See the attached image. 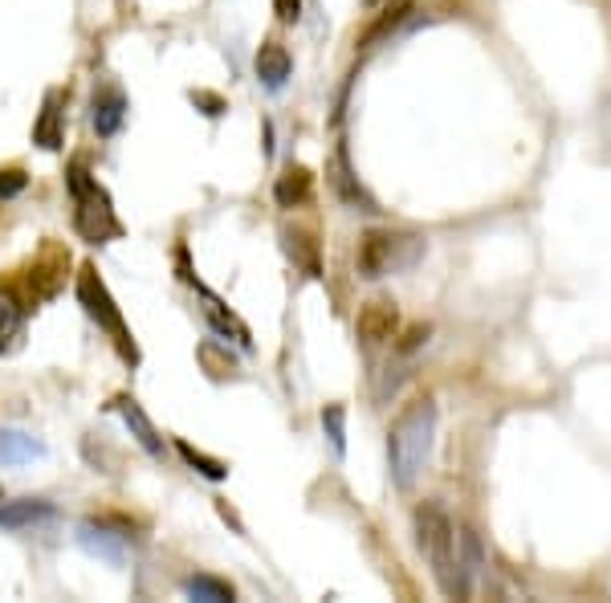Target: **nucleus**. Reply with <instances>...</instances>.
I'll use <instances>...</instances> for the list:
<instances>
[{"mask_svg":"<svg viewBox=\"0 0 611 603\" xmlns=\"http://www.w3.org/2000/svg\"><path fill=\"white\" fill-rule=\"evenodd\" d=\"M428 335H432V326H412V331L404 335V343H399V351L408 355V351H416L420 343H428Z\"/></svg>","mask_w":611,"mask_h":603,"instance_id":"28","label":"nucleus"},{"mask_svg":"<svg viewBox=\"0 0 611 603\" xmlns=\"http://www.w3.org/2000/svg\"><path fill=\"white\" fill-rule=\"evenodd\" d=\"M45 456V444L29 432L17 429H0V465H29V461H41Z\"/></svg>","mask_w":611,"mask_h":603,"instance_id":"19","label":"nucleus"},{"mask_svg":"<svg viewBox=\"0 0 611 603\" xmlns=\"http://www.w3.org/2000/svg\"><path fill=\"white\" fill-rule=\"evenodd\" d=\"M192 290H196V298H200V302H204V306H200V310H204V319H208V326H213L216 335L233 338L237 347L249 351V347H253L249 326H245V322H240L237 314H233V310H228L225 302H221V298H216L213 290H208V286H204V282H192Z\"/></svg>","mask_w":611,"mask_h":603,"instance_id":"13","label":"nucleus"},{"mask_svg":"<svg viewBox=\"0 0 611 603\" xmlns=\"http://www.w3.org/2000/svg\"><path fill=\"white\" fill-rule=\"evenodd\" d=\"M74 294H78L82 310H86V319L98 322V331H107V338L115 343V351L122 355V363H139V347H135V335L131 326H127V319H122L119 302L110 298L107 282L98 278V269L86 261V266H78V273H74Z\"/></svg>","mask_w":611,"mask_h":603,"instance_id":"4","label":"nucleus"},{"mask_svg":"<svg viewBox=\"0 0 611 603\" xmlns=\"http://www.w3.org/2000/svg\"><path fill=\"white\" fill-rule=\"evenodd\" d=\"M196 359H200V367H204V372H208L213 379H233V376H237V359H233V355H228V347H221V343H200Z\"/></svg>","mask_w":611,"mask_h":603,"instance_id":"21","label":"nucleus"},{"mask_svg":"<svg viewBox=\"0 0 611 603\" xmlns=\"http://www.w3.org/2000/svg\"><path fill=\"white\" fill-rule=\"evenodd\" d=\"M326 184L334 189V196L346 204V208H360V213H379V204L363 192L360 175L351 172V160H346V148H334V155L326 160Z\"/></svg>","mask_w":611,"mask_h":603,"instance_id":"7","label":"nucleus"},{"mask_svg":"<svg viewBox=\"0 0 611 603\" xmlns=\"http://www.w3.org/2000/svg\"><path fill=\"white\" fill-rule=\"evenodd\" d=\"M322 432H326V441L339 456L346 453V408L343 403H326L322 408Z\"/></svg>","mask_w":611,"mask_h":603,"instance_id":"23","label":"nucleus"},{"mask_svg":"<svg viewBox=\"0 0 611 603\" xmlns=\"http://www.w3.org/2000/svg\"><path fill=\"white\" fill-rule=\"evenodd\" d=\"M408 9H412V4H408V0H399L396 9H387V13L379 17V21H375V25L367 29V33H363V37H360V45H375V41L384 37V33H392V29H396L399 21H404V17H408Z\"/></svg>","mask_w":611,"mask_h":603,"instance_id":"24","label":"nucleus"},{"mask_svg":"<svg viewBox=\"0 0 611 603\" xmlns=\"http://www.w3.org/2000/svg\"><path fill=\"white\" fill-rule=\"evenodd\" d=\"M175 449H180V456H184V461L200 473V477H208V482H225V477H228L225 461H216V456L200 453V449H192L187 441H175Z\"/></svg>","mask_w":611,"mask_h":603,"instance_id":"22","label":"nucleus"},{"mask_svg":"<svg viewBox=\"0 0 611 603\" xmlns=\"http://www.w3.org/2000/svg\"><path fill=\"white\" fill-rule=\"evenodd\" d=\"M425 257V237L416 233H392V228H367L360 237V278L379 282L387 273H404Z\"/></svg>","mask_w":611,"mask_h":603,"instance_id":"5","label":"nucleus"},{"mask_svg":"<svg viewBox=\"0 0 611 603\" xmlns=\"http://www.w3.org/2000/svg\"><path fill=\"white\" fill-rule=\"evenodd\" d=\"M310 196H314V175H310V168H302V163H290V168L274 180V201H278L281 208H302Z\"/></svg>","mask_w":611,"mask_h":603,"instance_id":"18","label":"nucleus"},{"mask_svg":"<svg viewBox=\"0 0 611 603\" xmlns=\"http://www.w3.org/2000/svg\"><path fill=\"white\" fill-rule=\"evenodd\" d=\"M416 547L425 554V563L432 567L437 588L452 600H465L469 588L461 579V559H457V530H452L449 514L440 506L416 509Z\"/></svg>","mask_w":611,"mask_h":603,"instance_id":"3","label":"nucleus"},{"mask_svg":"<svg viewBox=\"0 0 611 603\" xmlns=\"http://www.w3.org/2000/svg\"><path fill=\"white\" fill-rule=\"evenodd\" d=\"M274 13H278V21L293 25V21L302 17V0H274Z\"/></svg>","mask_w":611,"mask_h":603,"instance_id":"27","label":"nucleus"},{"mask_svg":"<svg viewBox=\"0 0 611 603\" xmlns=\"http://www.w3.org/2000/svg\"><path fill=\"white\" fill-rule=\"evenodd\" d=\"M33 143L41 151H62L66 148V115H62V90H45L33 122Z\"/></svg>","mask_w":611,"mask_h":603,"instance_id":"14","label":"nucleus"},{"mask_svg":"<svg viewBox=\"0 0 611 603\" xmlns=\"http://www.w3.org/2000/svg\"><path fill=\"white\" fill-rule=\"evenodd\" d=\"M29 302L17 294L13 282L0 286V355H17L25 343V319H29Z\"/></svg>","mask_w":611,"mask_h":603,"instance_id":"8","label":"nucleus"},{"mask_svg":"<svg viewBox=\"0 0 611 603\" xmlns=\"http://www.w3.org/2000/svg\"><path fill=\"white\" fill-rule=\"evenodd\" d=\"M66 278H69V249L62 241H45L25 269V282H29L33 302H50V298H57L62 290H66Z\"/></svg>","mask_w":611,"mask_h":603,"instance_id":"6","label":"nucleus"},{"mask_svg":"<svg viewBox=\"0 0 611 603\" xmlns=\"http://www.w3.org/2000/svg\"><path fill=\"white\" fill-rule=\"evenodd\" d=\"M57 509L45 497H21V502H0V530H29V526L54 523Z\"/></svg>","mask_w":611,"mask_h":603,"instance_id":"15","label":"nucleus"},{"mask_svg":"<svg viewBox=\"0 0 611 603\" xmlns=\"http://www.w3.org/2000/svg\"><path fill=\"white\" fill-rule=\"evenodd\" d=\"M127 95H122L119 86H110V82H103L98 90H94V103H90V122L94 131H98V139H115V134L122 131V122H127Z\"/></svg>","mask_w":611,"mask_h":603,"instance_id":"12","label":"nucleus"},{"mask_svg":"<svg viewBox=\"0 0 611 603\" xmlns=\"http://www.w3.org/2000/svg\"><path fill=\"white\" fill-rule=\"evenodd\" d=\"M29 189L25 168H0V201H13Z\"/></svg>","mask_w":611,"mask_h":603,"instance_id":"25","label":"nucleus"},{"mask_svg":"<svg viewBox=\"0 0 611 603\" xmlns=\"http://www.w3.org/2000/svg\"><path fill=\"white\" fill-rule=\"evenodd\" d=\"M66 189L74 196V233L86 245H110L122 237V220L110 204V192L86 172V163H69L66 168Z\"/></svg>","mask_w":611,"mask_h":603,"instance_id":"2","label":"nucleus"},{"mask_svg":"<svg viewBox=\"0 0 611 603\" xmlns=\"http://www.w3.org/2000/svg\"><path fill=\"white\" fill-rule=\"evenodd\" d=\"M253 69H257V82H261L266 90H281V86L290 82V74H293V57H290V50H286L281 41H266V45L257 50V62H253Z\"/></svg>","mask_w":611,"mask_h":603,"instance_id":"16","label":"nucleus"},{"mask_svg":"<svg viewBox=\"0 0 611 603\" xmlns=\"http://www.w3.org/2000/svg\"><path fill=\"white\" fill-rule=\"evenodd\" d=\"M78 547L90 554V559H103V563L110 567H127V535H119V530H110L107 523H82L78 526Z\"/></svg>","mask_w":611,"mask_h":603,"instance_id":"10","label":"nucleus"},{"mask_svg":"<svg viewBox=\"0 0 611 603\" xmlns=\"http://www.w3.org/2000/svg\"><path fill=\"white\" fill-rule=\"evenodd\" d=\"M184 595L187 600H204V603H228L237 591H233V583H225V579H216V575H192V579H184Z\"/></svg>","mask_w":611,"mask_h":603,"instance_id":"20","label":"nucleus"},{"mask_svg":"<svg viewBox=\"0 0 611 603\" xmlns=\"http://www.w3.org/2000/svg\"><path fill=\"white\" fill-rule=\"evenodd\" d=\"M432 441H437V400L420 396L396 416V424L387 432V461H392V477L399 489H412L420 482L432 456Z\"/></svg>","mask_w":611,"mask_h":603,"instance_id":"1","label":"nucleus"},{"mask_svg":"<svg viewBox=\"0 0 611 603\" xmlns=\"http://www.w3.org/2000/svg\"><path fill=\"white\" fill-rule=\"evenodd\" d=\"M355 331H360L363 343H392L399 331V306L384 294L363 302L360 319H355Z\"/></svg>","mask_w":611,"mask_h":603,"instance_id":"11","label":"nucleus"},{"mask_svg":"<svg viewBox=\"0 0 611 603\" xmlns=\"http://www.w3.org/2000/svg\"><path fill=\"white\" fill-rule=\"evenodd\" d=\"M110 408L122 416V424H127V432L135 437V444H139L151 461H163V453H168V449H163V437H160V429L151 424V416L139 408V400H135V396H115Z\"/></svg>","mask_w":611,"mask_h":603,"instance_id":"9","label":"nucleus"},{"mask_svg":"<svg viewBox=\"0 0 611 603\" xmlns=\"http://www.w3.org/2000/svg\"><path fill=\"white\" fill-rule=\"evenodd\" d=\"M281 245H286V257L302 269L306 278H322L319 237H314L310 228H281Z\"/></svg>","mask_w":611,"mask_h":603,"instance_id":"17","label":"nucleus"},{"mask_svg":"<svg viewBox=\"0 0 611 603\" xmlns=\"http://www.w3.org/2000/svg\"><path fill=\"white\" fill-rule=\"evenodd\" d=\"M0 502H4V489H0Z\"/></svg>","mask_w":611,"mask_h":603,"instance_id":"29","label":"nucleus"},{"mask_svg":"<svg viewBox=\"0 0 611 603\" xmlns=\"http://www.w3.org/2000/svg\"><path fill=\"white\" fill-rule=\"evenodd\" d=\"M192 107H200L204 110V115H208V119H221V115H225L228 110V103L221 95H213V90H192Z\"/></svg>","mask_w":611,"mask_h":603,"instance_id":"26","label":"nucleus"}]
</instances>
